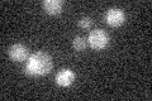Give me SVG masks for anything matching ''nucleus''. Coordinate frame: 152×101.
Segmentation results:
<instances>
[{
	"label": "nucleus",
	"mask_w": 152,
	"mask_h": 101,
	"mask_svg": "<svg viewBox=\"0 0 152 101\" xmlns=\"http://www.w3.org/2000/svg\"><path fill=\"white\" fill-rule=\"evenodd\" d=\"M42 7H43V9L47 13L58 14L62 10L64 3L61 1V0H43V1H42Z\"/></svg>",
	"instance_id": "nucleus-6"
},
{
	"label": "nucleus",
	"mask_w": 152,
	"mask_h": 101,
	"mask_svg": "<svg viewBox=\"0 0 152 101\" xmlns=\"http://www.w3.org/2000/svg\"><path fill=\"white\" fill-rule=\"evenodd\" d=\"M86 43H88V41L85 39L84 37L77 36V37H75V38H74L72 46H74V48H75L76 51H84V49H85V47H86Z\"/></svg>",
	"instance_id": "nucleus-7"
},
{
	"label": "nucleus",
	"mask_w": 152,
	"mask_h": 101,
	"mask_svg": "<svg viewBox=\"0 0 152 101\" xmlns=\"http://www.w3.org/2000/svg\"><path fill=\"white\" fill-rule=\"evenodd\" d=\"M126 20V13L121 8H110L105 13V22L112 27H118Z\"/></svg>",
	"instance_id": "nucleus-3"
},
{
	"label": "nucleus",
	"mask_w": 152,
	"mask_h": 101,
	"mask_svg": "<svg viewBox=\"0 0 152 101\" xmlns=\"http://www.w3.org/2000/svg\"><path fill=\"white\" fill-rule=\"evenodd\" d=\"M93 24V19L90 17H81L79 19V27L84 28V29H88V28L91 27Z\"/></svg>",
	"instance_id": "nucleus-8"
},
{
	"label": "nucleus",
	"mask_w": 152,
	"mask_h": 101,
	"mask_svg": "<svg viewBox=\"0 0 152 101\" xmlns=\"http://www.w3.org/2000/svg\"><path fill=\"white\" fill-rule=\"evenodd\" d=\"M52 70V58L46 52H36L29 56L24 67V72L31 76H42Z\"/></svg>",
	"instance_id": "nucleus-1"
},
{
	"label": "nucleus",
	"mask_w": 152,
	"mask_h": 101,
	"mask_svg": "<svg viewBox=\"0 0 152 101\" xmlns=\"http://www.w3.org/2000/svg\"><path fill=\"white\" fill-rule=\"evenodd\" d=\"M75 80V73L70 68H62L57 72L56 75V82L60 86H70Z\"/></svg>",
	"instance_id": "nucleus-5"
},
{
	"label": "nucleus",
	"mask_w": 152,
	"mask_h": 101,
	"mask_svg": "<svg viewBox=\"0 0 152 101\" xmlns=\"http://www.w3.org/2000/svg\"><path fill=\"white\" fill-rule=\"evenodd\" d=\"M9 57L13 61L17 62H22L29 58V49L28 47H26L24 44H20V43H15L9 48Z\"/></svg>",
	"instance_id": "nucleus-4"
},
{
	"label": "nucleus",
	"mask_w": 152,
	"mask_h": 101,
	"mask_svg": "<svg viewBox=\"0 0 152 101\" xmlns=\"http://www.w3.org/2000/svg\"><path fill=\"white\" fill-rule=\"evenodd\" d=\"M88 43L94 49H103L109 43V34L103 29H94L89 33Z\"/></svg>",
	"instance_id": "nucleus-2"
}]
</instances>
